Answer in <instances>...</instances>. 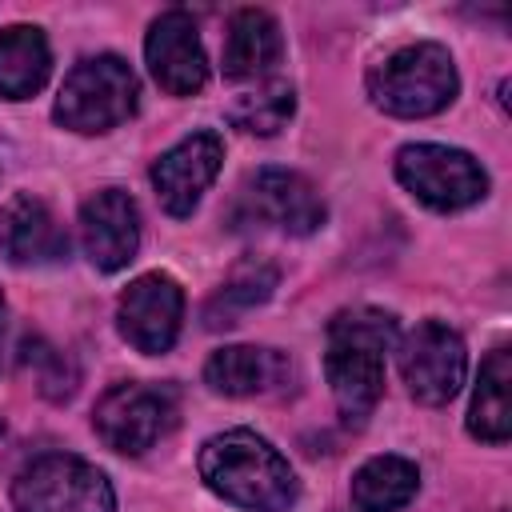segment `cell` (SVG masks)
Segmentation results:
<instances>
[{
    "instance_id": "8992f818",
    "label": "cell",
    "mask_w": 512,
    "mask_h": 512,
    "mask_svg": "<svg viewBox=\"0 0 512 512\" xmlns=\"http://www.w3.org/2000/svg\"><path fill=\"white\" fill-rule=\"evenodd\" d=\"M396 180L436 212H460L488 196L480 160L448 144H404L396 152Z\"/></svg>"
},
{
    "instance_id": "52a82bcc",
    "label": "cell",
    "mask_w": 512,
    "mask_h": 512,
    "mask_svg": "<svg viewBox=\"0 0 512 512\" xmlns=\"http://www.w3.org/2000/svg\"><path fill=\"white\" fill-rule=\"evenodd\" d=\"M176 420V396L172 388H152V384H112L92 412L96 436L124 456L148 452Z\"/></svg>"
},
{
    "instance_id": "603a6c76",
    "label": "cell",
    "mask_w": 512,
    "mask_h": 512,
    "mask_svg": "<svg viewBox=\"0 0 512 512\" xmlns=\"http://www.w3.org/2000/svg\"><path fill=\"white\" fill-rule=\"evenodd\" d=\"M0 316H4V296H0Z\"/></svg>"
},
{
    "instance_id": "7c38bea8",
    "label": "cell",
    "mask_w": 512,
    "mask_h": 512,
    "mask_svg": "<svg viewBox=\"0 0 512 512\" xmlns=\"http://www.w3.org/2000/svg\"><path fill=\"white\" fill-rule=\"evenodd\" d=\"M244 200L252 220H264L268 228H280L288 236H312L328 220V208L312 180L292 168H260L248 180Z\"/></svg>"
},
{
    "instance_id": "ba28073f",
    "label": "cell",
    "mask_w": 512,
    "mask_h": 512,
    "mask_svg": "<svg viewBox=\"0 0 512 512\" xmlns=\"http://www.w3.org/2000/svg\"><path fill=\"white\" fill-rule=\"evenodd\" d=\"M400 376L420 404H448L468 372V352L456 328L440 320H420L404 340H396Z\"/></svg>"
},
{
    "instance_id": "3957f363",
    "label": "cell",
    "mask_w": 512,
    "mask_h": 512,
    "mask_svg": "<svg viewBox=\"0 0 512 512\" xmlns=\"http://www.w3.org/2000/svg\"><path fill=\"white\" fill-rule=\"evenodd\" d=\"M456 92H460L456 64H452L448 48L436 40L404 44L368 72L372 104L384 108L388 116H404V120L432 116V112L448 108L456 100Z\"/></svg>"
},
{
    "instance_id": "e0dca14e",
    "label": "cell",
    "mask_w": 512,
    "mask_h": 512,
    "mask_svg": "<svg viewBox=\"0 0 512 512\" xmlns=\"http://www.w3.org/2000/svg\"><path fill=\"white\" fill-rule=\"evenodd\" d=\"M52 72L48 40L36 24H8L0 28V96L4 100H28L44 88Z\"/></svg>"
},
{
    "instance_id": "9a60e30c",
    "label": "cell",
    "mask_w": 512,
    "mask_h": 512,
    "mask_svg": "<svg viewBox=\"0 0 512 512\" xmlns=\"http://www.w3.org/2000/svg\"><path fill=\"white\" fill-rule=\"evenodd\" d=\"M288 376H292V360L276 348H256V344L216 348L204 364V384L220 396H260L288 384Z\"/></svg>"
},
{
    "instance_id": "d6986e66",
    "label": "cell",
    "mask_w": 512,
    "mask_h": 512,
    "mask_svg": "<svg viewBox=\"0 0 512 512\" xmlns=\"http://www.w3.org/2000/svg\"><path fill=\"white\" fill-rule=\"evenodd\" d=\"M420 488V472L404 456H372L352 476V504L360 512H396Z\"/></svg>"
},
{
    "instance_id": "277c9868",
    "label": "cell",
    "mask_w": 512,
    "mask_h": 512,
    "mask_svg": "<svg viewBox=\"0 0 512 512\" xmlns=\"http://www.w3.org/2000/svg\"><path fill=\"white\" fill-rule=\"evenodd\" d=\"M140 104V80L120 56H88L80 60L56 96L52 116L72 132H112Z\"/></svg>"
},
{
    "instance_id": "8fae6325",
    "label": "cell",
    "mask_w": 512,
    "mask_h": 512,
    "mask_svg": "<svg viewBox=\"0 0 512 512\" xmlns=\"http://www.w3.org/2000/svg\"><path fill=\"white\" fill-rule=\"evenodd\" d=\"M224 164V140L204 128L192 132L184 140H176L156 164H152V188L164 204L168 216H192V208L200 204V196L208 192V184L216 180Z\"/></svg>"
},
{
    "instance_id": "7a4b0ae2",
    "label": "cell",
    "mask_w": 512,
    "mask_h": 512,
    "mask_svg": "<svg viewBox=\"0 0 512 512\" xmlns=\"http://www.w3.org/2000/svg\"><path fill=\"white\" fill-rule=\"evenodd\" d=\"M200 480L228 504L248 512H288L300 500V480L292 464L256 432L228 428L204 440Z\"/></svg>"
},
{
    "instance_id": "44dd1931",
    "label": "cell",
    "mask_w": 512,
    "mask_h": 512,
    "mask_svg": "<svg viewBox=\"0 0 512 512\" xmlns=\"http://www.w3.org/2000/svg\"><path fill=\"white\" fill-rule=\"evenodd\" d=\"M272 288H276V268H272L268 260L252 256V260L236 264L232 276H228V284H224V288L216 292V300L208 304V324H212V328L236 324V316L248 312V308H256V304H264V300L272 296Z\"/></svg>"
},
{
    "instance_id": "30bf717a",
    "label": "cell",
    "mask_w": 512,
    "mask_h": 512,
    "mask_svg": "<svg viewBox=\"0 0 512 512\" xmlns=\"http://www.w3.org/2000/svg\"><path fill=\"white\" fill-rule=\"evenodd\" d=\"M144 60L168 96H192L208 84V56L200 44V28L184 8H168L152 20L144 40Z\"/></svg>"
},
{
    "instance_id": "ac0fdd59",
    "label": "cell",
    "mask_w": 512,
    "mask_h": 512,
    "mask_svg": "<svg viewBox=\"0 0 512 512\" xmlns=\"http://www.w3.org/2000/svg\"><path fill=\"white\" fill-rule=\"evenodd\" d=\"M508 384H512V360L508 348H492L480 364L472 408H468V432L484 444H504L512 432V408H508Z\"/></svg>"
},
{
    "instance_id": "4fadbf2b",
    "label": "cell",
    "mask_w": 512,
    "mask_h": 512,
    "mask_svg": "<svg viewBox=\"0 0 512 512\" xmlns=\"http://www.w3.org/2000/svg\"><path fill=\"white\" fill-rule=\"evenodd\" d=\"M80 244L92 268L120 272L140 248V208L124 188H100L80 204Z\"/></svg>"
},
{
    "instance_id": "2e32d148",
    "label": "cell",
    "mask_w": 512,
    "mask_h": 512,
    "mask_svg": "<svg viewBox=\"0 0 512 512\" xmlns=\"http://www.w3.org/2000/svg\"><path fill=\"white\" fill-rule=\"evenodd\" d=\"M280 56H284V36L276 16L264 8H240L224 40V76L232 84L272 80V68L280 64Z\"/></svg>"
},
{
    "instance_id": "6da1fadb",
    "label": "cell",
    "mask_w": 512,
    "mask_h": 512,
    "mask_svg": "<svg viewBox=\"0 0 512 512\" xmlns=\"http://www.w3.org/2000/svg\"><path fill=\"white\" fill-rule=\"evenodd\" d=\"M400 328L384 308H344L328 320L324 376L344 420L360 424L384 396V356L396 348Z\"/></svg>"
},
{
    "instance_id": "7402d4cb",
    "label": "cell",
    "mask_w": 512,
    "mask_h": 512,
    "mask_svg": "<svg viewBox=\"0 0 512 512\" xmlns=\"http://www.w3.org/2000/svg\"><path fill=\"white\" fill-rule=\"evenodd\" d=\"M24 356H32V360H40V364H56V368H64V356L56 352V348H48V344H40V340H28V348H24ZM40 388L48 392V396H68L72 392V376H40Z\"/></svg>"
},
{
    "instance_id": "5b68a950",
    "label": "cell",
    "mask_w": 512,
    "mask_h": 512,
    "mask_svg": "<svg viewBox=\"0 0 512 512\" xmlns=\"http://www.w3.org/2000/svg\"><path fill=\"white\" fill-rule=\"evenodd\" d=\"M12 504L20 512H116V492L96 464L44 452L12 480Z\"/></svg>"
},
{
    "instance_id": "ffe728a7",
    "label": "cell",
    "mask_w": 512,
    "mask_h": 512,
    "mask_svg": "<svg viewBox=\"0 0 512 512\" xmlns=\"http://www.w3.org/2000/svg\"><path fill=\"white\" fill-rule=\"evenodd\" d=\"M292 112H296V92H292V84H284L276 76L240 92L228 108L232 124L244 132H256V136H276L292 120Z\"/></svg>"
},
{
    "instance_id": "5bb4252c",
    "label": "cell",
    "mask_w": 512,
    "mask_h": 512,
    "mask_svg": "<svg viewBox=\"0 0 512 512\" xmlns=\"http://www.w3.org/2000/svg\"><path fill=\"white\" fill-rule=\"evenodd\" d=\"M0 252L20 268L56 264L68 256V232L60 228L44 200L20 192L0 208Z\"/></svg>"
},
{
    "instance_id": "9c48e42d",
    "label": "cell",
    "mask_w": 512,
    "mask_h": 512,
    "mask_svg": "<svg viewBox=\"0 0 512 512\" xmlns=\"http://www.w3.org/2000/svg\"><path fill=\"white\" fill-rule=\"evenodd\" d=\"M180 320H184V292L172 276L164 272H148L136 276L116 304V328L120 336L144 352V356H160L176 344L180 336Z\"/></svg>"
}]
</instances>
